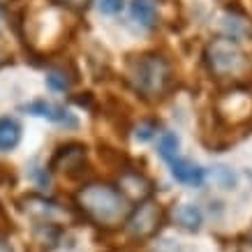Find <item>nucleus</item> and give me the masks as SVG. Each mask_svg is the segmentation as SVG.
Listing matches in <instances>:
<instances>
[{
	"label": "nucleus",
	"mask_w": 252,
	"mask_h": 252,
	"mask_svg": "<svg viewBox=\"0 0 252 252\" xmlns=\"http://www.w3.org/2000/svg\"><path fill=\"white\" fill-rule=\"evenodd\" d=\"M125 84L144 102L160 104L176 91V69L160 51L132 54L125 58Z\"/></svg>",
	"instance_id": "obj_1"
},
{
	"label": "nucleus",
	"mask_w": 252,
	"mask_h": 252,
	"mask_svg": "<svg viewBox=\"0 0 252 252\" xmlns=\"http://www.w3.org/2000/svg\"><path fill=\"white\" fill-rule=\"evenodd\" d=\"M77 204L86 218L99 227H116L127 220L130 201L111 183H88L77 192Z\"/></svg>",
	"instance_id": "obj_2"
},
{
	"label": "nucleus",
	"mask_w": 252,
	"mask_h": 252,
	"mask_svg": "<svg viewBox=\"0 0 252 252\" xmlns=\"http://www.w3.org/2000/svg\"><path fill=\"white\" fill-rule=\"evenodd\" d=\"M201 58H204L208 74L227 86L243 84L241 79L248 74V67H250L248 54L241 49V44L234 42L231 37H224V35L208 39Z\"/></svg>",
	"instance_id": "obj_3"
},
{
	"label": "nucleus",
	"mask_w": 252,
	"mask_h": 252,
	"mask_svg": "<svg viewBox=\"0 0 252 252\" xmlns=\"http://www.w3.org/2000/svg\"><path fill=\"white\" fill-rule=\"evenodd\" d=\"M164 218L167 215H164L162 204H158L155 199H146L134 211H130L125 220V231L134 241H148V238L158 236V231L164 224Z\"/></svg>",
	"instance_id": "obj_4"
},
{
	"label": "nucleus",
	"mask_w": 252,
	"mask_h": 252,
	"mask_svg": "<svg viewBox=\"0 0 252 252\" xmlns=\"http://www.w3.org/2000/svg\"><path fill=\"white\" fill-rule=\"evenodd\" d=\"M49 169L56 174H65L67 178H84L91 171L88 164V148L81 141H67L56 148V153L49 160Z\"/></svg>",
	"instance_id": "obj_5"
},
{
	"label": "nucleus",
	"mask_w": 252,
	"mask_h": 252,
	"mask_svg": "<svg viewBox=\"0 0 252 252\" xmlns=\"http://www.w3.org/2000/svg\"><path fill=\"white\" fill-rule=\"evenodd\" d=\"M116 188H118V192H121L130 204L132 201L141 204V201L153 197V192H155L153 178H148L141 169H132V167L121 169V176H118V185H116Z\"/></svg>",
	"instance_id": "obj_6"
},
{
	"label": "nucleus",
	"mask_w": 252,
	"mask_h": 252,
	"mask_svg": "<svg viewBox=\"0 0 252 252\" xmlns=\"http://www.w3.org/2000/svg\"><path fill=\"white\" fill-rule=\"evenodd\" d=\"M21 111L26 114H32V116H39V118H46V121H54L58 125H65V127H79V121L74 114H69L67 109L58 107V104H51L46 99H35L31 104H23Z\"/></svg>",
	"instance_id": "obj_7"
},
{
	"label": "nucleus",
	"mask_w": 252,
	"mask_h": 252,
	"mask_svg": "<svg viewBox=\"0 0 252 252\" xmlns=\"http://www.w3.org/2000/svg\"><path fill=\"white\" fill-rule=\"evenodd\" d=\"M102 116L107 118L109 123H111V127H114L118 134H127V132L132 130V109L123 102V99L118 97H107L104 102H102Z\"/></svg>",
	"instance_id": "obj_8"
},
{
	"label": "nucleus",
	"mask_w": 252,
	"mask_h": 252,
	"mask_svg": "<svg viewBox=\"0 0 252 252\" xmlns=\"http://www.w3.org/2000/svg\"><path fill=\"white\" fill-rule=\"evenodd\" d=\"M169 167H171V176L183 185H194V188H199V185L204 183V178H206V171H204V169L197 167V164L190 160H183V158H176Z\"/></svg>",
	"instance_id": "obj_9"
},
{
	"label": "nucleus",
	"mask_w": 252,
	"mask_h": 252,
	"mask_svg": "<svg viewBox=\"0 0 252 252\" xmlns=\"http://www.w3.org/2000/svg\"><path fill=\"white\" fill-rule=\"evenodd\" d=\"M130 12H132V19L139 21V26H144V28H155L160 23L158 0H132Z\"/></svg>",
	"instance_id": "obj_10"
},
{
	"label": "nucleus",
	"mask_w": 252,
	"mask_h": 252,
	"mask_svg": "<svg viewBox=\"0 0 252 252\" xmlns=\"http://www.w3.org/2000/svg\"><path fill=\"white\" fill-rule=\"evenodd\" d=\"M222 31H224V37H231L234 42H238L241 37L252 39V21H248L245 14H227L222 16Z\"/></svg>",
	"instance_id": "obj_11"
},
{
	"label": "nucleus",
	"mask_w": 252,
	"mask_h": 252,
	"mask_svg": "<svg viewBox=\"0 0 252 252\" xmlns=\"http://www.w3.org/2000/svg\"><path fill=\"white\" fill-rule=\"evenodd\" d=\"M19 141H21V125H19V121L9 118V116H2L0 118V153L14 151Z\"/></svg>",
	"instance_id": "obj_12"
},
{
	"label": "nucleus",
	"mask_w": 252,
	"mask_h": 252,
	"mask_svg": "<svg viewBox=\"0 0 252 252\" xmlns=\"http://www.w3.org/2000/svg\"><path fill=\"white\" fill-rule=\"evenodd\" d=\"M21 204H23V211L31 215V218L42 220V222H46V218H51V215L58 211L54 201L39 197V194H28V197H23Z\"/></svg>",
	"instance_id": "obj_13"
},
{
	"label": "nucleus",
	"mask_w": 252,
	"mask_h": 252,
	"mask_svg": "<svg viewBox=\"0 0 252 252\" xmlns=\"http://www.w3.org/2000/svg\"><path fill=\"white\" fill-rule=\"evenodd\" d=\"M176 222L185 231H199L201 229V222H204V213L194 204H181L176 208Z\"/></svg>",
	"instance_id": "obj_14"
},
{
	"label": "nucleus",
	"mask_w": 252,
	"mask_h": 252,
	"mask_svg": "<svg viewBox=\"0 0 252 252\" xmlns=\"http://www.w3.org/2000/svg\"><path fill=\"white\" fill-rule=\"evenodd\" d=\"M178 151H181V139L176 137V132H160V137H158V153L164 162H171L178 158Z\"/></svg>",
	"instance_id": "obj_15"
},
{
	"label": "nucleus",
	"mask_w": 252,
	"mask_h": 252,
	"mask_svg": "<svg viewBox=\"0 0 252 252\" xmlns=\"http://www.w3.org/2000/svg\"><path fill=\"white\" fill-rule=\"evenodd\" d=\"M49 2L58 9L72 12V14H84V12H88V7L93 5V0H49Z\"/></svg>",
	"instance_id": "obj_16"
},
{
	"label": "nucleus",
	"mask_w": 252,
	"mask_h": 252,
	"mask_svg": "<svg viewBox=\"0 0 252 252\" xmlns=\"http://www.w3.org/2000/svg\"><path fill=\"white\" fill-rule=\"evenodd\" d=\"M158 121H153V118H148V121H141L139 125H134L132 130H134V137L139 139V141H151V139L158 134Z\"/></svg>",
	"instance_id": "obj_17"
},
{
	"label": "nucleus",
	"mask_w": 252,
	"mask_h": 252,
	"mask_svg": "<svg viewBox=\"0 0 252 252\" xmlns=\"http://www.w3.org/2000/svg\"><path fill=\"white\" fill-rule=\"evenodd\" d=\"M213 176L224 190H234V188H236V174L231 171V167H224V164L213 167Z\"/></svg>",
	"instance_id": "obj_18"
},
{
	"label": "nucleus",
	"mask_w": 252,
	"mask_h": 252,
	"mask_svg": "<svg viewBox=\"0 0 252 252\" xmlns=\"http://www.w3.org/2000/svg\"><path fill=\"white\" fill-rule=\"evenodd\" d=\"M69 86H72V84H69V81L63 77V74H58V72H49V74H46V88H49V91L65 93Z\"/></svg>",
	"instance_id": "obj_19"
},
{
	"label": "nucleus",
	"mask_w": 252,
	"mask_h": 252,
	"mask_svg": "<svg viewBox=\"0 0 252 252\" xmlns=\"http://www.w3.org/2000/svg\"><path fill=\"white\" fill-rule=\"evenodd\" d=\"M123 7H125V0H97L99 14H107V16L121 14Z\"/></svg>",
	"instance_id": "obj_20"
},
{
	"label": "nucleus",
	"mask_w": 252,
	"mask_h": 252,
	"mask_svg": "<svg viewBox=\"0 0 252 252\" xmlns=\"http://www.w3.org/2000/svg\"><path fill=\"white\" fill-rule=\"evenodd\" d=\"M72 102L79 104V107H84V109H91V111L97 109V102H95V95H93V93H79V95H72Z\"/></svg>",
	"instance_id": "obj_21"
},
{
	"label": "nucleus",
	"mask_w": 252,
	"mask_h": 252,
	"mask_svg": "<svg viewBox=\"0 0 252 252\" xmlns=\"http://www.w3.org/2000/svg\"><path fill=\"white\" fill-rule=\"evenodd\" d=\"M2 181H14V176H12V167L0 164V183H2Z\"/></svg>",
	"instance_id": "obj_22"
},
{
	"label": "nucleus",
	"mask_w": 252,
	"mask_h": 252,
	"mask_svg": "<svg viewBox=\"0 0 252 252\" xmlns=\"http://www.w3.org/2000/svg\"><path fill=\"white\" fill-rule=\"evenodd\" d=\"M236 252H252V241H243V243H238V250Z\"/></svg>",
	"instance_id": "obj_23"
},
{
	"label": "nucleus",
	"mask_w": 252,
	"mask_h": 252,
	"mask_svg": "<svg viewBox=\"0 0 252 252\" xmlns=\"http://www.w3.org/2000/svg\"><path fill=\"white\" fill-rule=\"evenodd\" d=\"M7 63V51L2 49V44H0V65H5Z\"/></svg>",
	"instance_id": "obj_24"
},
{
	"label": "nucleus",
	"mask_w": 252,
	"mask_h": 252,
	"mask_svg": "<svg viewBox=\"0 0 252 252\" xmlns=\"http://www.w3.org/2000/svg\"><path fill=\"white\" fill-rule=\"evenodd\" d=\"M0 252H12V248H9L5 241H0Z\"/></svg>",
	"instance_id": "obj_25"
},
{
	"label": "nucleus",
	"mask_w": 252,
	"mask_h": 252,
	"mask_svg": "<svg viewBox=\"0 0 252 252\" xmlns=\"http://www.w3.org/2000/svg\"><path fill=\"white\" fill-rule=\"evenodd\" d=\"M250 241H252V227H250Z\"/></svg>",
	"instance_id": "obj_26"
}]
</instances>
